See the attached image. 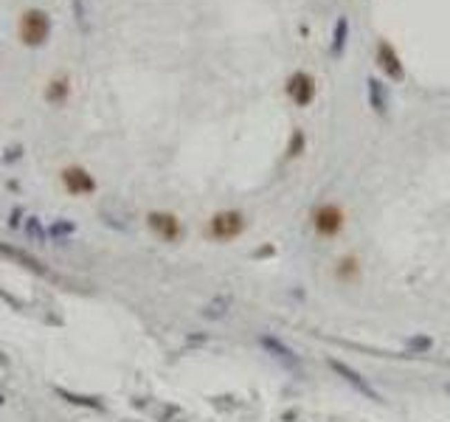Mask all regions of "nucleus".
<instances>
[{"label":"nucleus","mask_w":450,"mask_h":422,"mask_svg":"<svg viewBox=\"0 0 450 422\" xmlns=\"http://www.w3.org/2000/svg\"><path fill=\"white\" fill-rule=\"evenodd\" d=\"M76 228L71 223H54L51 226V237H65V234H73Z\"/></svg>","instance_id":"obj_16"},{"label":"nucleus","mask_w":450,"mask_h":422,"mask_svg":"<svg viewBox=\"0 0 450 422\" xmlns=\"http://www.w3.org/2000/svg\"><path fill=\"white\" fill-rule=\"evenodd\" d=\"M312 231L324 239H330V237H338L341 228H344V211L335 205V203H321L315 211H312Z\"/></svg>","instance_id":"obj_3"},{"label":"nucleus","mask_w":450,"mask_h":422,"mask_svg":"<svg viewBox=\"0 0 450 422\" xmlns=\"http://www.w3.org/2000/svg\"><path fill=\"white\" fill-rule=\"evenodd\" d=\"M231 299H220V302H214L212 307H206V315H212V318H217V315H223V310L220 307H225Z\"/></svg>","instance_id":"obj_18"},{"label":"nucleus","mask_w":450,"mask_h":422,"mask_svg":"<svg viewBox=\"0 0 450 422\" xmlns=\"http://www.w3.org/2000/svg\"><path fill=\"white\" fill-rule=\"evenodd\" d=\"M346 39H349V20L341 15V17L335 20V31H332V42H330V54H332V57H344Z\"/></svg>","instance_id":"obj_12"},{"label":"nucleus","mask_w":450,"mask_h":422,"mask_svg":"<svg viewBox=\"0 0 450 422\" xmlns=\"http://www.w3.org/2000/svg\"><path fill=\"white\" fill-rule=\"evenodd\" d=\"M26 231H28L31 237H37V239H43V226L37 223V217H28V223H26Z\"/></svg>","instance_id":"obj_17"},{"label":"nucleus","mask_w":450,"mask_h":422,"mask_svg":"<svg viewBox=\"0 0 450 422\" xmlns=\"http://www.w3.org/2000/svg\"><path fill=\"white\" fill-rule=\"evenodd\" d=\"M262 347L273 355V358H279L281 363H288L290 369H299V355L288 347V344H281V341H276L273 335H262Z\"/></svg>","instance_id":"obj_11"},{"label":"nucleus","mask_w":450,"mask_h":422,"mask_svg":"<svg viewBox=\"0 0 450 422\" xmlns=\"http://www.w3.org/2000/svg\"><path fill=\"white\" fill-rule=\"evenodd\" d=\"M338 279L341 282H352V279H357V259L355 257H344L341 262H338Z\"/></svg>","instance_id":"obj_14"},{"label":"nucleus","mask_w":450,"mask_h":422,"mask_svg":"<svg viewBox=\"0 0 450 422\" xmlns=\"http://www.w3.org/2000/svg\"><path fill=\"white\" fill-rule=\"evenodd\" d=\"M330 366H332V369H335V371H338V374L346 380V383H352V386H355L360 394L372 397V400H380V397H377V392H375V389H372V386H369V383H366V380L360 377V371H355L352 366H346V363H341V360H335V358H330Z\"/></svg>","instance_id":"obj_8"},{"label":"nucleus","mask_w":450,"mask_h":422,"mask_svg":"<svg viewBox=\"0 0 450 422\" xmlns=\"http://www.w3.org/2000/svg\"><path fill=\"white\" fill-rule=\"evenodd\" d=\"M377 65H380V71H383L391 82H402V79H405L402 59H400L397 48L391 46L388 39H380V46H377Z\"/></svg>","instance_id":"obj_7"},{"label":"nucleus","mask_w":450,"mask_h":422,"mask_svg":"<svg viewBox=\"0 0 450 422\" xmlns=\"http://www.w3.org/2000/svg\"><path fill=\"white\" fill-rule=\"evenodd\" d=\"M245 231V214L236 208H223L217 211V214L209 220V228L206 234L214 239V242H231L236 239L239 234Z\"/></svg>","instance_id":"obj_2"},{"label":"nucleus","mask_w":450,"mask_h":422,"mask_svg":"<svg viewBox=\"0 0 450 422\" xmlns=\"http://www.w3.org/2000/svg\"><path fill=\"white\" fill-rule=\"evenodd\" d=\"M444 392H447V394H450V383H447V386H444Z\"/></svg>","instance_id":"obj_20"},{"label":"nucleus","mask_w":450,"mask_h":422,"mask_svg":"<svg viewBox=\"0 0 450 422\" xmlns=\"http://www.w3.org/2000/svg\"><path fill=\"white\" fill-rule=\"evenodd\" d=\"M366 91H369V104L377 116H386L388 113V91H386V84L375 76L366 79Z\"/></svg>","instance_id":"obj_10"},{"label":"nucleus","mask_w":450,"mask_h":422,"mask_svg":"<svg viewBox=\"0 0 450 422\" xmlns=\"http://www.w3.org/2000/svg\"><path fill=\"white\" fill-rule=\"evenodd\" d=\"M68 96H71V76L68 73H59V76L48 79V84H46V102L48 104L62 107L68 102Z\"/></svg>","instance_id":"obj_9"},{"label":"nucleus","mask_w":450,"mask_h":422,"mask_svg":"<svg viewBox=\"0 0 450 422\" xmlns=\"http://www.w3.org/2000/svg\"><path fill=\"white\" fill-rule=\"evenodd\" d=\"M284 91H288V96L296 107H310L315 99V79L307 71H296L288 79V84H284Z\"/></svg>","instance_id":"obj_6"},{"label":"nucleus","mask_w":450,"mask_h":422,"mask_svg":"<svg viewBox=\"0 0 450 422\" xmlns=\"http://www.w3.org/2000/svg\"><path fill=\"white\" fill-rule=\"evenodd\" d=\"M59 178H62L65 192L73 194V197H88V194L96 192V178L88 172L85 166H65Z\"/></svg>","instance_id":"obj_5"},{"label":"nucleus","mask_w":450,"mask_h":422,"mask_svg":"<svg viewBox=\"0 0 450 422\" xmlns=\"http://www.w3.org/2000/svg\"><path fill=\"white\" fill-rule=\"evenodd\" d=\"M51 37V15L46 9H26L17 20V39L26 48L46 46Z\"/></svg>","instance_id":"obj_1"},{"label":"nucleus","mask_w":450,"mask_h":422,"mask_svg":"<svg viewBox=\"0 0 450 422\" xmlns=\"http://www.w3.org/2000/svg\"><path fill=\"white\" fill-rule=\"evenodd\" d=\"M408 347H411V349H431V338H411Z\"/></svg>","instance_id":"obj_19"},{"label":"nucleus","mask_w":450,"mask_h":422,"mask_svg":"<svg viewBox=\"0 0 450 422\" xmlns=\"http://www.w3.org/2000/svg\"><path fill=\"white\" fill-rule=\"evenodd\" d=\"M0 257H9V259H15V262H20L23 268H28V270H34V273H46V268L39 265L34 257H28V253H23L20 248H9V245H0Z\"/></svg>","instance_id":"obj_13"},{"label":"nucleus","mask_w":450,"mask_h":422,"mask_svg":"<svg viewBox=\"0 0 450 422\" xmlns=\"http://www.w3.org/2000/svg\"><path fill=\"white\" fill-rule=\"evenodd\" d=\"M147 228L163 242H178L183 237V226H180L178 214H172V211H149Z\"/></svg>","instance_id":"obj_4"},{"label":"nucleus","mask_w":450,"mask_h":422,"mask_svg":"<svg viewBox=\"0 0 450 422\" xmlns=\"http://www.w3.org/2000/svg\"><path fill=\"white\" fill-rule=\"evenodd\" d=\"M304 147H307V138H304V133H301V130H293V136H290V144H288V158H299V155L304 152Z\"/></svg>","instance_id":"obj_15"}]
</instances>
